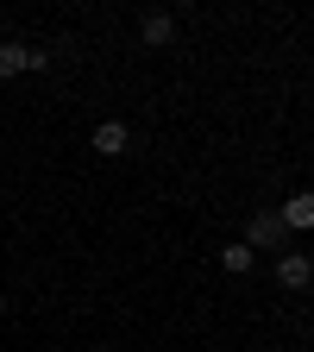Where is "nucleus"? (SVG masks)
<instances>
[{
  "label": "nucleus",
  "mask_w": 314,
  "mask_h": 352,
  "mask_svg": "<svg viewBox=\"0 0 314 352\" xmlns=\"http://www.w3.org/2000/svg\"><path fill=\"white\" fill-rule=\"evenodd\" d=\"M277 283H283V289H308V283H314V258H308V252H283V258H277Z\"/></svg>",
  "instance_id": "nucleus-1"
},
{
  "label": "nucleus",
  "mask_w": 314,
  "mask_h": 352,
  "mask_svg": "<svg viewBox=\"0 0 314 352\" xmlns=\"http://www.w3.org/2000/svg\"><path fill=\"white\" fill-rule=\"evenodd\" d=\"M245 245H271V252H289V227L277 214H258L251 220V233H245Z\"/></svg>",
  "instance_id": "nucleus-2"
},
{
  "label": "nucleus",
  "mask_w": 314,
  "mask_h": 352,
  "mask_svg": "<svg viewBox=\"0 0 314 352\" xmlns=\"http://www.w3.org/2000/svg\"><path fill=\"white\" fill-rule=\"evenodd\" d=\"M277 220H283L289 233H308V227H314V195H308V189H302V195H289V201L277 208Z\"/></svg>",
  "instance_id": "nucleus-3"
},
{
  "label": "nucleus",
  "mask_w": 314,
  "mask_h": 352,
  "mask_svg": "<svg viewBox=\"0 0 314 352\" xmlns=\"http://www.w3.org/2000/svg\"><path fill=\"white\" fill-rule=\"evenodd\" d=\"M139 38L151 44V51H164V44L176 38V19H170V13H145V19H139Z\"/></svg>",
  "instance_id": "nucleus-4"
},
{
  "label": "nucleus",
  "mask_w": 314,
  "mask_h": 352,
  "mask_svg": "<svg viewBox=\"0 0 314 352\" xmlns=\"http://www.w3.org/2000/svg\"><path fill=\"white\" fill-rule=\"evenodd\" d=\"M126 145H132V132H126L120 120H107V126H95V151H101V157H120Z\"/></svg>",
  "instance_id": "nucleus-5"
},
{
  "label": "nucleus",
  "mask_w": 314,
  "mask_h": 352,
  "mask_svg": "<svg viewBox=\"0 0 314 352\" xmlns=\"http://www.w3.org/2000/svg\"><path fill=\"white\" fill-rule=\"evenodd\" d=\"M25 69H32V44H13L7 38V44H0V82H7V76H25Z\"/></svg>",
  "instance_id": "nucleus-6"
},
{
  "label": "nucleus",
  "mask_w": 314,
  "mask_h": 352,
  "mask_svg": "<svg viewBox=\"0 0 314 352\" xmlns=\"http://www.w3.org/2000/svg\"><path fill=\"white\" fill-rule=\"evenodd\" d=\"M220 264H227L233 277H239V271H251V245H245V239H233L227 252H220Z\"/></svg>",
  "instance_id": "nucleus-7"
},
{
  "label": "nucleus",
  "mask_w": 314,
  "mask_h": 352,
  "mask_svg": "<svg viewBox=\"0 0 314 352\" xmlns=\"http://www.w3.org/2000/svg\"><path fill=\"white\" fill-rule=\"evenodd\" d=\"M0 315H7V296H0Z\"/></svg>",
  "instance_id": "nucleus-8"
}]
</instances>
